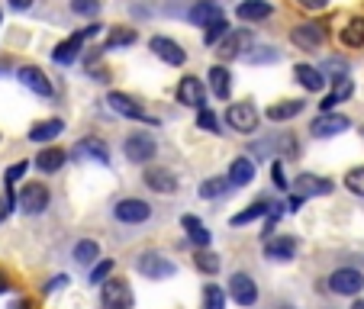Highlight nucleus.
<instances>
[{
	"instance_id": "1",
	"label": "nucleus",
	"mask_w": 364,
	"mask_h": 309,
	"mask_svg": "<svg viewBox=\"0 0 364 309\" xmlns=\"http://www.w3.org/2000/svg\"><path fill=\"white\" fill-rule=\"evenodd\" d=\"M136 271L142 277H149V281H168V277L178 274V268H174L165 254H159V251H142V254H139V258H136Z\"/></svg>"
},
{
	"instance_id": "2",
	"label": "nucleus",
	"mask_w": 364,
	"mask_h": 309,
	"mask_svg": "<svg viewBox=\"0 0 364 309\" xmlns=\"http://www.w3.org/2000/svg\"><path fill=\"white\" fill-rule=\"evenodd\" d=\"M107 107H110L113 113H119V116H126V119H139V123L159 126V116H151V113H145L142 107H139V103L132 100L129 94H119V90H113V94H107Z\"/></svg>"
},
{
	"instance_id": "3",
	"label": "nucleus",
	"mask_w": 364,
	"mask_h": 309,
	"mask_svg": "<svg viewBox=\"0 0 364 309\" xmlns=\"http://www.w3.org/2000/svg\"><path fill=\"white\" fill-rule=\"evenodd\" d=\"M329 290L338 296H358L364 290V274L358 268H338L329 274Z\"/></svg>"
},
{
	"instance_id": "4",
	"label": "nucleus",
	"mask_w": 364,
	"mask_h": 309,
	"mask_svg": "<svg viewBox=\"0 0 364 309\" xmlns=\"http://www.w3.org/2000/svg\"><path fill=\"white\" fill-rule=\"evenodd\" d=\"M103 306L107 309H132V287L123 281V277H107V283H103Z\"/></svg>"
},
{
	"instance_id": "5",
	"label": "nucleus",
	"mask_w": 364,
	"mask_h": 309,
	"mask_svg": "<svg viewBox=\"0 0 364 309\" xmlns=\"http://www.w3.org/2000/svg\"><path fill=\"white\" fill-rule=\"evenodd\" d=\"M123 151H126V158H129L132 165H145V161L155 158L159 145H155V139H151L149 132H132V136L123 142Z\"/></svg>"
},
{
	"instance_id": "6",
	"label": "nucleus",
	"mask_w": 364,
	"mask_h": 309,
	"mask_svg": "<svg viewBox=\"0 0 364 309\" xmlns=\"http://www.w3.org/2000/svg\"><path fill=\"white\" fill-rule=\"evenodd\" d=\"M226 123H229V129L242 132V136H252L258 129V110H255L252 103H232L226 110Z\"/></svg>"
},
{
	"instance_id": "7",
	"label": "nucleus",
	"mask_w": 364,
	"mask_h": 309,
	"mask_svg": "<svg viewBox=\"0 0 364 309\" xmlns=\"http://www.w3.org/2000/svg\"><path fill=\"white\" fill-rule=\"evenodd\" d=\"M290 42H294L296 48H303V52H313V48H319L326 42V26L323 23H300V26H294V33H290Z\"/></svg>"
},
{
	"instance_id": "8",
	"label": "nucleus",
	"mask_w": 364,
	"mask_h": 309,
	"mask_svg": "<svg viewBox=\"0 0 364 309\" xmlns=\"http://www.w3.org/2000/svg\"><path fill=\"white\" fill-rule=\"evenodd\" d=\"M100 33V26L97 23H90L84 33H75L71 39H65V42H58L55 45V52H52V58H55L58 65H71L77 58V52H81V45H84V39H90V36H97Z\"/></svg>"
},
{
	"instance_id": "9",
	"label": "nucleus",
	"mask_w": 364,
	"mask_h": 309,
	"mask_svg": "<svg viewBox=\"0 0 364 309\" xmlns=\"http://www.w3.org/2000/svg\"><path fill=\"white\" fill-rule=\"evenodd\" d=\"M113 216H117L119 222L139 226V222H145L151 216V206L145 203V200H139V197H126V200H119V203L113 206Z\"/></svg>"
},
{
	"instance_id": "10",
	"label": "nucleus",
	"mask_w": 364,
	"mask_h": 309,
	"mask_svg": "<svg viewBox=\"0 0 364 309\" xmlns=\"http://www.w3.org/2000/svg\"><path fill=\"white\" fill-rule=\"evenodd\" d=\"M48 200H52V193H48L46 184H26L20 190V206H23V213H29V216L46 213Z\"/></svg>"
},
{
	"instance_id": "11",
	"label": "nucleus",
	"mask_w": 364,
	"mask_h": 309,
	"mask_svg": "<svg viewBox=\"0 0 364 309\" xmlns=\"http://www.w3.org/2000/svg\"><path fill=\"white\" fill-rule=\"evenodd\" d=\"M149 48L155 52V55L161 58L165 65H171V68H181V65L187 62V52L178 45L174 39H168V36H155V39L149 42Z\"/></svg>"
},
{
	"instance_id": "12",
	"label": "nucleus",
	"mask_w": 364,
	"mask_h": 309,
	"mask_svg": "<svg viewBox=\"0 0 364 309\" xmlns=\"http://www.w3.org/2000/svg\"><path fill=\"white\" fill-rule=\"evenodd\" d=\"M75 158L97 161V165H110V148H107V142H103V139L87 136V139H77V145H75Z\"/></svg>"
},
{
	"instance_id": "13",
	"label": "nucleus",
	"mask_w": 364,
	"mask_h": 309,
	"mask_svg": "<svg viewBox=\"0 0 364 309\" xmlns=\"http://www.w3.org/2000/svg\"><path fill=\"white\" fill-rule=\"evenodd\" d=\"M178 100L184 103V107H193V110H203V100H206V87L200 77L193 75H184L178 84Z\"/></svg>"
},
{
	"instance_id": "14",
	"label": "nucleus",
	"mask_w": 364,
	"mask_h": 309,
	"mask_svg": "<svg viewBox=\"0 0 364 309\" xmlns=\"http://www.w3.org/2000/svg\"><path fill=\"white\" fill-rule=\"evenodd\" d=\"M229 296H232L239 306H255L258 303V287H255V281L248 274H232L229 277Z\"/></svg>"
},
{
	"instance_id": "15",
	"label": "nucleus",
	"mask_w": 364,
	"mask_h": 309,
	"mask_svg": "<svg viewBox=\"0 0 364 309\" xmlns=\"http://www.w3.org/2000/svg\"><path fill=\"white\" fill-rule=\"evenodd\" d=\"M348 126H351V119L342 116V113H323L319 119H313L309 132H313V139H329V136H338V132H345Z\"/></svg>"
},
{
	"instance_id": "16",
	"label": "nucleus",
	"mask_w": 364,
	"mask_h": 309,
	"mask_svg": "<svg viewBox=\"0 0 364 309\" xmlns=\"http://www.w3.org/2000/svg\"><path fill=\"white\" fill-rule=\"evenodd\" d=\"M271 13H274V7H271L268 0H242L239 7H235V16H239L242 23H262V20H268Z\"/></svg>"
},
{
	"instance_id": "17",
	"label": "nucleus",
	"mask_w": 364,
	"mask_h": 309,
	"mask_svg": "<svg viewBox=\"0 0 364 309\" xmlns=\"http://www.w3.org/2000/svg\"><path fill=\"white\" fill-rule=\"evenodd\" d=\"M145 187L155 193H174L178 190V178L168 168H149L145 171Z\"/></svg>"
},
{
	"instance_id": "18",
	"label": "nucleus",
	"mask_w": 364,
	"mask_h": 309,
	"mask_svg": "<svg viewBox=\"0 0 364 309\" xmlns=\"http://www.w3.org/2000/svg\"><path fill=\"white\" fill-rule=\"evenodd\" d=\"M20 81L26 84L33 94L39 97H52V81L46 77V71L36 68V65H26V68H20Z\"/></svg>"
},
{
	"instance_id": "19",
	"label": "nucleus",
	"mask_w": 364,
	"mask_h": 309,
	"mask_svg": "<svg viewBox=\"0 0 364 309\" xmlns=\"http://www.w3.org/2000/svg\"><path fill=\"white\" fill-rule=\"evenodd\" d=\"M294 77H296V84H300L303 90H309V94H319V90L326 87V75L319 68H313V65H296Z\"/></svg>"
},
{
	"instance_id": "20",
	"label": "nucleus",
	"mask_w": 364,
	"mask_h": 309,
	"mask_svg": "<svg viewBox=\"0 0 364 309\" xmlns=\"http://www.w3.org/2000/svg\"><path fill=\"white\" fill-rule=\"evenodd\" d=\"M294 187L300 190V197H326V193H332V180L319 178V174H300Z\"/></svg>"
},
{
	"instance_id": "21",
	"label": "nucleus",
	"mask_w": 364,
	"mask_h": 309,
	"mask_svg": "<svg viewBox=\"0 0 364 309\" xmlns=\"http://www.w3.org/2000/svg\"><path fill=\"white\" fill-rule=\"evenodd\" d=\"M264 254H268L271 261H290V258L296 254V239H290V235L268 239V245H264Z\"/></svg>"
},
{
	"instance_id": "22",
	"label": "nucleus",
	"mask_w": 364,
	"mask_h": 309,
	"mask_svg": "<svg viewBox=\"0 0 364 309\" xmlns=\"http://www.w3.org/2000/svg\"><path fill=\"white\" fill-rule=\"evenodd\" d=\"M216 16H223L216 0H197V4L187 10V20H191L193 26H206V23H213Z\"/></svg>"
},
{
	"instance_id": "23",
	"label": "nucleus",
	"mask_w": 364,
	"mask_h": 309,
	"mask_svg": "<svg viewBox=\"0 0 364 309\" xmlns=\"http://www.w3.org/2000/svg\"><path fill=\"white\" fill-rule=\"evenodd\" d=\"M303 107H306V103H303V100H281V103H271V107H268V113H264V116H268L271 123H287V119L300 116V113H303Z\"/></svg>"
},
{
	"instance_id": "24",
	"label": "nucleus",
	"mask_w": 364,
	"mask_h": 309,
	"mask_svg": "<svg viewBox=\"0 0 364 309\" xmlns=\"http://www.w3.org/2000/svg\"><path fill=\"white\" fill-rule=\"evenodd\" d=\"M65 158H68V151H62V148H42L39 155H36V168H39L42 174H55V171H62Z\"/></svg>"
},
{
	"instance_id": "25",
	"label": "nucleus",
	"mask_w": 364,
	"mask_h": 309,
	"mask_svg": "<svg viewBox=\"0 0 364 309\" xmlns=\"http://www.w3.org/2000/svg\"><path fill=\"white\" fill-rule=\"evenodd\" d=\"M248 45H252V33H248V29H235V33L220 45V55H223V58L245 55V48H248Z\"/></svg>"
},
{
	"instance_id": "26",
	"label": "nucleus",
	"mask_w": 364,
	"mask_h": 309,
	"mask_svg": "<svg viewBox=\"0 0 364 309\" xmlns=\"http://www.w3.org/2000/svg\"><path fill=\"white\" fill-rule=\"evenodd\" d=\"M271 206H274V203H271V200H255V203L248 206V210H242V213H235L229 222H232V226H248V222H255V219H262V216H271V213H274Z\"/></svg>"
},
{
	"instance_id": "27",
	"label": "nucleus",
	"mask_w": 364,
	"mask_h": 309,
	"mask_svg": "<svg viewBox=\"0 0 364 309\" xmlns=\"http://www.w3.org/2000/svg\"><path fill=\"white\" fill-rule=\"evenodd\" d=\"M62 132H65L62 119H42V123H36L33 129H29V142H52V139H58Z\"/></svg>"
},
{
	"instance_id": "28",
	"label": "nucleus",
	"mask_w": 364,
	"mask_h": 309,
	"mask_svg": "<svg viewBox=\"0 0 364 309\" xmlns=\"http://www.w3.org/2000/svg\"><path fill=\"white\" fill-rule=\"evenodd\" d=\"M355 94V84H351V77H336V90H332L329 97H326L319 107H323V113H332L342 100H348V97Z\"/></svg>"
},
{
	"instance_id": "29",
	"label": "nucleus",
	"mask_w": 364,
	"mask_h": 309,
	"mask_svg": "<svg viewBox=\"0 0 364 309\" xmlns=\"http://www.w3.org/2000/svg\"><path fill=\"white\" fill-rule=\"evenodd\" d=\"M252 178H255V165L248 158H235L232 165H229V187H245V184H252Z\"/></svg>"
},
{
	"instance_id": "30",
	"label": "nucleus",
	"mask_w": 364,
	"mask_h": 309,
	"mask_svg": "<svg viewBox=\"0 0 364 309\" xmlns=\"http://www.w3.org/2000/svg\"><path fill=\"white\" fill-rule=\"evenodd\" d=\"M181 226L187 229V239H191L197 248H206V245H210V239H213V235L206 232V226L197 219V216H184V219H181Z\"/></svg>"
},
{
	"instance_id": "31",
	"label": "nucleus",
	"mask_w": 364,
	"mask_h": 309,
	"mask_svg": "<svg viewBox=\"0 0 364 309\" xmlns=\"http://www.w3.org/2000/svg\"><path fill=\"white\" fill-rule=\"evenodd\" d=\"M206 77H210V90H213L220 100H226V97H229V84H232V75H229L223 65H213Z\"/></svg>"
},
{
	"instance_id": "32",
	"label": "nucleus",
	"mask_w": 364,
	"mask_h": 309,
	"mask_svg": "<svg viewBox=\"0 0 364 309\" xmlns=\"http://www.w3.org/2000/svg\"><path fill=\"white\" fill-rule=\"evenodd\" d=\"M136 39H139V33L132 26H117L110 36H107V42H103L100 52H110V48H119V45H132Z\"/></svg>"
},
{
	"instance_id": "33",
	"label": "nucleus",
	"mask_w": 364,
	"mask_h": 309,
	"mask_svg": "<svg viewBox=\"0 0 364 309\" xmlns=\"http://www.w3.org/2000/svg\"><path fill=\"white\" fill-rule=\"evenodd\" d=\"M342 45H348V48L364 45V16H355V20L342 29Z\"/></svg>"
},
{
	"instance_id": "34",
	"label": "nucleus",
	"mask_w": 364,
	"mask_h": 309,
	"mask_svg": "<svg viewBox=\"0 0 364 309\" xmlns=\"http://www.w3.org/2000/svg\"><path fill=\"white\" fill-rule=\"evenodd\" d=\"M97 258H100V245H97L94 239H81L75 245V261L77 264H94Z\"/></svg>"
},
{
	"instance_id": "35",
	"label": "nucleus",
	"mask_w": 364,
	"mask_h": 309,
	"mask_svg": "<svg viewBox=\"0 0 364 309\" xmlns=\"http://www.w3.org/2000/svg\"><path fill=\"white\" fill-rule=\"evenodd\" d=\"M193 264H197V271H203V274H220V258H216L213 251H206V248H200L197 254H193Z\"/></svg>"
},
{
	"instance_id": "36",
	"label": "nucleus",
	"mask_w": 364,
	"mask_h": 309,
	"mask_svg": "<svg viewBox=\"0 0 364 309\" xmlns=\"http://www.w3.org/2000/svg\"><path fill=\"white\" fill-rule=\"evenodd\" d=\"M226 33H229V23L223 20V16H216V20L206 23V29H203V45H216Z\"/></svg>"
},
{
	"instance_id": "37",
	"label": "nucleus",
	"mask_w": 364,
	"mask_h": 309,
	"mask_svg": "<svg viewBox=\"0 0 364 309\" xmlns=\"http://www.w3.org/2000/svg\"><path fill=\"white\" fill-rule=\"evenodd\" d=\"M226 190H229V180L226 178H210V180H203V184H200V197H203V200H216V197H223Z\"/></svg>"
},
{
	"instance_id": "38",
	"label": "nucleus",
	"mask_w": 364,
	"mask_h": 309,
	"mask_svg": "<svg viewBox=\"0 0 364 309\" xmlns=\"http://www.w3.org/2000/svg\"><path fill=\"white\" fill-rule=\"evenodd\" d=\"M203 309H226V296L216 283H206L203 290Z\"/></svg>"
},
{
	"instance_id": "39",
	"label": "nucleus",
	"mask_w": 364,
	"mask_h": 309,
	"mask_svg": "<svg viewBox=\"0 0 364 309\" xmlns=\"http://www.w3.org/2000/svg\"><path fill=\"white\" fill-rule=\"evenodd\" d=\"M345 187H348L355 197H364V165L351 168V171L345 174Z\"/></svg>"
},
{
	"instance_id": "40",
	"label": "nucleus",
	"mask_w": 364,
	"mask_h": 309,
	"mask_svg": "<svg viewBox=\"0 0 364 309\" xmlns=\"http://www.w3.org/2000/svg\"><path fill=\"white\" fill-rule=\"evenodd\" d=\"M113 268H117V261H113V258H103V261L94 264V271H90V283H103L107 277H113Z\"/></svg>"
},
{
	"instance_id": "41",
	"label": "nucleus",
	"mask_w": 364,
	"mask_h": 309,
	"mask_svg": "<svg viewBox=\"0 0 364 309\" xmlns=\"http://www.w3.org/2000/svg\"><path fill=\"white\" fill-rule=\"evenodd\" d=\"M197 126L203 132H220V119H216L213 110H206V107L203 110H197Z\"/></svg>"
},
{
	"instance_id": "42",
	"label": "nucleus",
	"mask_w": 364,
	"mask_h": 309,
	"mask_svg": "<svg viewBox=\"0 0 364 309\" xmlns=\"http://www.w3.org/2000/svg\"><path fill=\"white\" fill-rule=\"evenodd\" d=\"M71 10L77 16H97L100 13V0H71Z\"/></svg>"
},
{
	"instance_id": "43",
	"label": "nucleus",
	"mask_w": 364,
	"mask_h": 309,
	"mask_svg": "<svg viewBox=\"0 0 364 309\" xmlns=\"http://www.w3.org/2000/svg\"><path fill=\"white\" fill-rule=\"evenodd\" d=\"M26 171H29V161H20V165H14V168H10V171H7V187H14L16 180H20Z\"/></svg>"
},
{
	"instance_id": "44",
	"label": "nucleus",
	"mask_w": 364,
	"mask_h": 309,
	"mask_svg": "<svg viewBox=\"0 0 364 309\" xmlns=\"http://www.w3.org/2000/svg\"><path fill=\"white\" fill-rule=\"evenodd\" d=\"M296 4H300L303 10H313V13H316V10H326V7H329V0H296Z\"/></svg>"
},
{
	"instance_id": "45",
	"label": "nucleus",
	"mask_w": 364,
	"mask_h": 309,
	"mask_svg": "<svg viewBox=\"0 0 364 309\" xmlns=\"http://www.w3.org/2000/svg\"><path fill=\"white\" fill-rule=\"evenodd\" d=\"M271 174H274V187H281V190H287V180H284V168H281V161H274V168H271Z\"/></svg>"
},
{
	"instance_id": "46",
	"label": "nucleus",
	"mask_w": 364,
	"mask_h": 309,
	"mask_svg": "<svg viewBox=\"0 0 364 309\" xmlns=\"http://www.w3.org/2000/svg\"><path fill=\"white\" fill-rule=\"evenodd\" d=\"M65 283H68V277H65V274H58L55 281H48V287H46V290H62Z\"/></svg>"
},
{
	"instance_id": "47",
	"label": "nucleus",
	"mask_w": 364,
	"mask_h": 309,
	"mask_svg": "<svg viewBox=\"0 0 364 309\" xmlns=\"http://www.w3.org/2000/svg\"><path fill=\"white\" fill-rule=\"evenodd\" d=\"M300 203H303V197H290L287 200V213H296V210H300Z\"/></svg>"
},
{
	"instance_id": "48",
	"label": "nucleus",
	"mask_w": 364,
	"mask_h": 309,
	"mask_svg": "<svg viewBox=\"0 0 364 309\" xmlns=\"http://www.w3.org/2000/svg\"><path fill=\"white\" fill-rule=\"evenodd\" d=\"M10 7L14 10H29L33 7V0H10Z\"/></svg>"
},
{
	"instance_id": "49",
	"label": "nucleus",
	"mask_w": 364,
	"mask_h": 309,
	"mask_svg": "<svg viewBox=\"0 0 364 309\" xmlns=\"http://www.w3.org/2000/svg\"><path fill=\"white\" fill-rule=\"evenodd\" d=\"M7 290H10V277L0 271V293H7Z\"/></svg>"
},
{
	"instance_id": "50",
	"label": "nucleus",
	"mask_w": 364,
	"mask_h": 309,
	"mask_svg": "<svg viewBox=\"0 0 364 309\" xmlns=\"http://www.w3.org/2000/svg\"><path fill=\"white\" fill-rule=\"evenodd\" d=\"M10 309H33V303H29V300H16V303H10Z\"/></svg>"
},
{
	"instance_id": "51",
	"label": "nucleus",
	"mask_w": 364,
	"mask_h": 309,
	"mask_svg": "<svg viewBox=\"0 0 364 309\" xmlns=\"http://www.w3.org/2000/svg\"><path fill=\"white\" fill-rule=\"evenodd\" d=\"M4 216H7V200L0 197V222H4Z\"/></svg>"
},
{
	"instance_id": "52",
	"label": "nucleus",
	"mask_w": 364,
	"mask_h": 309,
	"mask_svg": "<svg viewBox=\"0 0 364 309\" xmlns=\"http://www.w3.org/2000/svg\"><path fill=\"white\" fill-rule=\"evenodd\" d=\"M281 309H294V306H281Z\"/></svg>"
},
{
	"instance_id": "53",
	"label": "nucleus",
	"mask_w": 364,
	"mask_h": 309,
	"mask_svg": "<svg viewBox=\"0 0 364 309\" xmlns=\"http://www.w3.org/2000/svg\"><path fill=\"white\" fill-rule=\"evenodd\" d=\"M355 309H364V303H361V306H355Z\"/></svg>"
},
{
	"instance_id": "54",
	"label": "nucleus",
	"mask_w": 364,
	"mask_h": 309,
	"mask_svg": "<svg viewBox=\"0 0 364 309\" xmlns=\"http://www.w3.org/2000/svg\"><path fill=\"white\" fill-rule=\"evenodd\" d=\"M361 136H364V129H361Z\"/></svg>"
}]
</instances>
